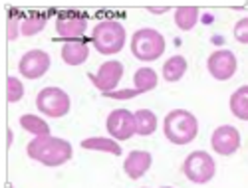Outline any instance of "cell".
Here are the masks:
<instances>
[{
  "instance_id": "8992f818",
  "label": "cell",
  "mask_w": 248,
  "mask_h": 188,
  "mask_svg": "<svg viewBox=\"0 0 248 188\" xmlns=\"http://www.w3.org/2000/svg\"><path fill=\"white\" fill-rule=\"evenodd\" d=\"M183 173L195 184H206L213 180L217 173L215 159L206 151H193L183 162Z\"/></svg>"
},
{
  "instance_id": "7402d4cb",
  "label": "cell",
  "mask_w": 248,
  "mask_h": 188,
  "mask_svg": "<svg viewBox=\"0 0 248 188\" xmlns=\"http://www.w3.org/2000/svg\"><path fill=\"white\" fill-rule=\"evenodd\" d=\"M44 26H46V16H28L20 24V32L24 36H36L44 30Z\"/></svg>"
},
{
  "instance_id": "52a82bcc",
  "label": "cell",
  "mask_w": 248,
  "mask_h": 188,
  "mask_svg": "<svg viewBox=\"0 0 248 188\" xmlns=\"http://www.w3.org/2000/svg\"><path fill=\"white\" fill-rule=\"evenodd\" d=\"M108 133L115 141H127L133 135H137V125H135V113L129 109H115L108 115L106 121Z\"/></svg>"
},
{
  "instance_id": "ac0fdd59",
  "label": "cell",
  "mask_w": 248,
  "mask_h": 188,
  "mask_svg": "<svg viewBox=\"0 0 248 188\" xmlns=\"http://www.w3.org/2000/svg\"><path fill=\"white\" fill-rule=\"evenodd\" d=\"M135 125H137V135L149 137L157 131V115L149 109H139L135 111Z\"/></svg>"
},
{
  "instance_id": "44dd1931",
  "label": "cell",
  "mask_w": 248,
  "mask_h": 188,
  "mask_svg": "<svg viewBox=\"0 0 248 188\" xmlns=\"http://www.w3.org/2000/svg\"><path fill=\"white\" fill-rule=\"evenodd\" d=\"M20 127L24 131L32 133L34 137H46L50 135V125L42 119V117H36V115H22L20 117Z\"/></svg>"
},
{
  "instance_id": "cb8c5ba5",
  "label": "cell",
  "mask_w": 248,
  "mask_h": 188,
  "mask_svg": "<svg viewBox=\"0 0 248 188\" xmlns=\"http://www.w3.org/2000/svg\"><path fill=\"white\" fill-rule=\"evenodd\" d=\"M234 38L240 42V44H246L248 46V16L246 18H240L238 22L234 24Z\"/></svg>"
},
{
  "instance_id": "d4e9b609",
  "label": "cell",
  "mask_w": 248,
  "mask_h": 188,
  "mask_svg": "<svg viewBox=\"0 0 248 188\" xmlns=\"http://www.w3.org/2000/svg\"><path fill=\"white\" fill-rule=\"evenodd\" d=\"M137 95H141L137 89H121V91L106 93V97H111V99H131V97H137Z\"/></svg>"
},
{
  "instance_id": "30bf717a",
  "label": "cell",
  "mask_w": 248,
  "mask_h": 188,
  "mask_svg": "<svg viewBox=\"0 0 248 188\" xmlns=\"http://www.w3.org/2000/svg\"><path fill=\"white\" fill-rule=\"evenodd\" d=\"M90 77H92V83L103 95L111 93V91H115L117 83L123 77V64L121 61H115V59L106 61V64L99 66L97 73H90Z\"/></svg>"
},
{
  "instance_id": "8fae6325",
  "label": "cell",
  "mask_w": 248,
  "mask_h": 188,
  "mask_svg": "<svg viewBox=\"0 0 248 188\" xmlns=\"http://www.w3.org/2000/svg\"><path fill=\"white\" fill-rule=\"evenodd\" d=\"M211 145L213 151L220 157H231L240 149V133L236 127H231V125H222V127H217L213 137H211Z\"/></svg>"
},
{
  "instance_id": "e0dca14e",
  "label": "cell",
  "mask_w": 248,
  "mask_h": 188,
  "mask_svg": "<svg viewBox=\"0 0 248 188\" xmlns=\"http://www.w3.org/2000/svg\"><path fill=\"white\" fill-rule=\"evenodd\" d=\"M199 22V8L197 6H179L175 10V26L183 32H189Z\"/></svg>"
},
{
  "instance_id": "f1b7e54d",
  "label": "cell",
  "mask_w": 248,
  "mask_h": 188,
  "mask_svg": "<svg viewBox=\"0 0 248 188\" xmlns=\"http://www.w3.org/2000/svg\"><path fill=\"white\" fill-rule=\"evenodd\" d=\"M163 188H171V186H163Z\"/></svg>"
},
{
  "instance_id": "6da1fadb",
  "label": "cell",
  "mask_w": 248,
  "mask_h": 188,
  "mask_svg": "<svg viewBox=\"0 0 248 188\" xmlns=\"http://www.w3.org/2000/svg\"><path fill=\"white\" fill-rule=\"evenodd\" d=\"M26 153L32 160L44 164V166H62L72 159L74 149H72L70 141L46 135V137H34L28 143Z\"/></svg>"
},
{
  "instance_id": "277c9868",
  "label": "cell",
  "mask_w": 248,
  "mask_h": 188,
  "mask_svg": "<svg viewBox=\"0 0 248 188\" xmlns=\"http://www.w3.org/2000/svg\"><path fill=\"white\" fill-rule=\"evenodd\" d=\"M165 52V38L155 28H141L131 36V54L139 61H155Z\"/></svg>"
},
{
  "instance_id": "7c38bea8",
  "label": "cell",
  "mask_w": 248,
  "mask_h": 188,
  "mask_svg": "<svg viewBox=\"0 0 248 188\" xmlns=\"http://www.w3.org/2000/svg\"><path fill=\"white\" fill-rule=\"evenodd\" d=\"M88 30V18L78 14H62L56 20V32L68 42H79Z\"/></svg>"
},
{
  "instance_id": "d6986e66",
  "label": "cell",
  "mask_w": 248,
  "mask_h": 188,
  "mask_svg": "<svg viewBox=\"0 0 248 188\" xmlns=\"http://www.w3.org/2000/svg\"><path fill=\"white\" fill-rule=\"evenodd\" d=\"M231 111L236 119L248 121V86L238 87L231 95Z\"/></svg>"
},
{
  "instance_id": "ffe728a7",
  "label": "cell",
  "mask_w": 248,
  "mask_h": 188,
  "mask_svg": "<svg viewBox=\"0 0 248 188\" xmlns=\"http://www.w3.org/2000/svg\"><path fill=\"white\" fill-rule=\"evenodd\" d=\"M133 81H135V89L139 93H147L157 87L159 77H157V72L151 68H139L133 75Z\"/></svg>"
},
{
  "instance_id": "9a60e30c",
  "label": "cell",
  "mask_w": 248,
  "mask_h": 188,
  "mask_svg": "<svg viewBox=\"0 0 248 188\" xmlns=\"http://www.w3.org/2000/svg\"><path fill=\"white\" fill-rule=\"evenodd\" d=\"M81 149L86 151H99V153H109V155H115L119 157L123 153L121 145L115 141V139H108V137H90V139H84L81 141Z\"/></svg>"
},
{
  "instance_id": "484cf974",
  "label": "cell",
  "mask_w": 248,
  "mask_h": 188,
  "mask_svg": "<svg viewBox=\"0 0 248 188\" xmlns=\"http://www.w3.org/2000/svg\"><path fill=\"white\" fill-rule=\"evenodd\" d=\"M20 24H22V22H18L16 18H10V20H8V40H16V38H18Z\"/></svg>"
},
{
  "instance_id": "603a6c76",
  "label": "cell",
  "mask_w": 248,
  "mask_h": 188,
  "mask_svg": "<svg viewBox=\"0 0 248 188\" xmlns=\"http://www.w3.org/2000/svg\"><path fill=\"white\" fill-rule=\"evenodd\" d=\"M24 97V86H22V81H20L18 77L14 75H8L6 77V99L10 103H16Z\"/></svg>"
},
{
  "instance_id": "5bb4252c",
  "label": "cell",
  "mask_w": 248,
  "mask_h": 188,
  "mask_svg": "<svg viewBox=\"0 0 248 188\" xmlns=\"http://www.w3.org/2000/svg\"><path fill=\"white\" fill-rule=\"evenodd\" d=\"M90 56V48L84 40L79 42H66L62 46V59L68 66H81Z\"/></svg>"
},
{
  "instance_id": "3957f363",
  "label": "cell",
  "mask_w": 248,
  "mask_h": 188,
  "mask_svg": "<svg viewBox=\"0 0 248 188\" xmlns=\"http://www.w3.org/2000/svg\"><path fill=\"white\" fill-rule=\"evenodd\" d=\"M125 28H123L115 20H101L95 24L93 32H92V42L99 54L103 56H113L119 54L125 46Z\"/></svg>"
},
{
  "instance_id": "7a4b0ae2",
  "label": "cell",
  "mask_w": 248,
  "mask_h": 188,
  "mask_svg": "<svg viewBox=\"0 0 248 188\" xmlns=\"http://www.w3.org/2000/svg\"><path fill=\"white\" fill-rule=\"evenodd\" d=\"M163 133L173 145H189L199 135V121L187 109H173L163 119Z\"/></svg>"
},
{
  "instance_id": "4fadbf2b",
  "label": "cell",
  "mask_w": 248,
  "mask_h": 188,
  "mask_svg": "<svg viewBox=\"0 0 248 188\" xmlns=\"http://www.w3.org/2000/svg\"><path fill=\"white\" fill-rule=\"evenodd\" d=\"M151 164H153L151 153H147V151H131L127 155L125 162H123V171H125V174L131 180H137L151 169Z\"/></svg>"
},
{
  "instance_id": "2e32d148",
  "label": "cell",
  "mask_w": 248,
  "mask_h": 188,
  "mask_svg": "<svg viewBox=\"0 0 248 188\" xmlns=\"http://www.w3.org/2000/svg\"><path fill=\"white\" fill-rule=\"evenodd\" d=\"M185 72H187V59L183 56H171L163 64V79L169 81V83L179 81L185 75Z\"/></svg>"
},
{
  "instance_id": "4316f807",
  "label": "cell",
  "mask_w": 248,
  "mask_h": 188,
  "mask_svg": "<svg viewBox=\"0 0 248 188\" xmlns=\"http://www.w3.org/2000/svg\"><path fill=\"white\" fill-rule=\"evenodd\" d=\"M169 8L167 6H163V8H149V12H155V14H161V12H167Z\"/></svg>"
},
{
  "instance_id": "ba28073f",
  "label": "cell",
  "mask_w": 248,
  "mask_h": 188,
  "mask_svg": "<svg viewBox=\"0 0 248 188\" xmlns=\"http://www.w3.org/2000/svg\"><path fill=\"white\" fill-rule=\"evenodd\" d=\"M238 68L236 56L231 50H217L206 59V70L217 81H229Z\"/></svg>"
},
{
  "instance_id": "9c48e42d",
  "label": "cell",
  "mask_w": 248,
  "mask_h": 188,
  "mask_svg": "<svg viewBox=\"0 0 248 188\" xmlns=\"http://www.w3.org/2000/svg\"><path fill=\"white\" fill-rule=\"evenodd\" d=\"M52 59L44 50H30L18 61V72L22 77L28 79H40L50 70Z\"/></svg>"
},
{
  "instance_id": "5b68a950",
  "label": "cell",
  "mask_w": 248,
  "mask_h": 188,
  "mask_svg": "<svg viewBox=\"0 0 248 188\" xmlns=\"http://www.w3.org/2000/svg\"><path fill=\"white\" fill-rule=\"evenodd\" d=\"M36 107L46 117L60 119L70 113L72 101H70V95L62 87H44L36 95Z\"/></svg>"
},
{
  "instance_id": "83f0119b",
  "label": "cell",
  "mask_w": 248,
  "mask_h": 188,
  "mask_svg": "<svg viewBox=\"0 0 248 188\" xmlns=\"http://www.w3.org/2000/svg\"><path fill=\"white\" fill-rule=\"evenodd\" d=\"M12 145V131H8V147Z\"/></svg>"
}]
</instances>
